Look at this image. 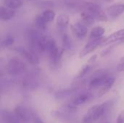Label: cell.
<instances>
[{
    "instance_id": "obj_1",
    "label": "cell",
    "mask_w": 124,
    "mask_h": 123,
    "mask_svg": "<svg viewBox=\"0 0 124 123\" xmlns=\"http://www.w3.org/2000/svg\"><path fill=\"white\" fill-rule=\"evenodd\" d=\"M108 101L102 103L101 104H97L94 107H92L86 115L84 116L82 120L84 123H92L99 120L106 112L108 107Z\"/></svg>"
},
{
    "instance_id": "obj_2",
    "label": "cell",
    "mask_w": 124,
    "mask_h": 123,
    "mask_svg": "<svg viewBox=\"0 0 124 123\" xmlns=\"http://www.w3.org/2000/svg\"><path fill=\"white\" fill-rule=\"evenodd\" d=\"M27 70L25 63L17 57L11 58L5 67V71L7 75H19L24 73Z\"/></svg>"
},
{
    "instance_id": "obj_3",
    "label": "cell",
    "mask_w": 124,
    "mask_h": 123,
    "mask_svg": "<svg viewBox=\"0 0 124 123\" xmlns=\"http://www.w3.org/2000/svg\"><path fill=\"white\" fill-rule=\"evenodd\" d=\"M46 53L48 54L50 65L53 67H56L59 65L62 54H63V49L59 48L54 41V39L49 38L47 49H46Z\"/></svg>"
},
{
    "instance_id": "obj_4",
    "label": "cell",
    "mask_w": 124,
    "mask_h": 123,
    "mask_svg": "<svg viewBox=\"0 0 124 123\" xmlns=\"http://www.w3.org/2000/svg\"><path fill=\"white\" fill-rule=\"evenodd\" d=\"M41 36L42 35H41L40 33L34 28H29L25 32V41L28 49L36 54L37 53H39V43Z\"/></svg>"
},
{
    "instance_id": "obj_5",
    "label": "cell",
    "mask_w": 124,
    "mask_h": 123,
    "mask_svg": "<svg viewBox=\"0 0 124 123\" xmlns=\"http://www.w3.org/2000/svg\"><path fill=\"white\" fill-rule=\"evenodd\" d=\"M83 9L84 10L91 14L96 20L101 22H107L108 20V15L104 12L101 7L97 3L86 2L83 6Z\"/></svg>"
},
{
    "instance_id": "obj_6",
    "label": "cell",
    "mask_w": 124,
    "mask_h": 123,
    "mask_svg": "<svg viewBox=\"0 0 124 123\" xmlns=\"http://www.w3.org/2000/svg\"><path fill=\"white\" fill-rule=\"evenodd\" d=\"M105 38H100L97 39H91L83 48L79 53V58H83L89 54L94 51L99 46H101Z\"/></svg>"
},
{
    "instance_id": "obj_7",
    "label": "cell",
    "mask_w": 124,
    "mask_h": 123,
    "mask_svg": "<svg viewBox=\"0 0 124 123\" xmlns=\"http://www.w3.org/2000/svg\"><path fill=\"white\" fill-rule=\"evenodd\" d=\"M15 50L23 57H24L29 63L32 65H38L39 63V59L36 54L33 52L28 49H25L23 47H17Z\"/></svg>"
},
{
    "instance_id": "obj_8",
    "label": "cell",
    "mask_w": 124,
    "mask_h": 123,
    "mask_svg": "<svg viewBox=\"0 0 124 123\" xmlns=\"http://www.w3.org/2000/svg\"><path fill=\"white\" fill-rule=\"evenodd\" d=\"M70 28L73 33L77 38L82 40L84 38H86L88 33V28L84 22H75L71 25Z\"/></svg>"
},
{
    "instance_id": "obj_9",
    "label": "cell",
    "mask_w": 124,
    "mask_h": 123,
    "mask_svg": "<svg viewBox=\"0 0 124 123\" xmlns=\"http://www.w3.org/2000/svg\"><path fill=\"white\" fill-rule=\"evenodd\" d=\"M106 12L113 19L118 17L124 12V2H118L109 6L106 8Z\"/></svg>"
},
{
    "instance_id": "obj_10",
    "label": "cell",
    "mask_w": 124,
    "mask_h": 123,
    "mask_svg": "<svg viewBox=\"0 0 124 123\" xmlns=\"http://www.w3.org/2000/svg\"><path fill=\"white\" fill-rule=\"evenodd\" d=\"M14 114L20 121L24 123L29 122L32 117L29 110L23 106H16L14 109Z\"/></svg>"
},
{
    "instance_id": "obj_11",
    "label": "cell",
    "mask_w": 124,
    "mask_h": 123,
    "mask_svg": "<svg viewBox=\"0 0 124 123\" xmlns=\"http://www.w3.org/2000/svg\"><path fill=\"white\" fill-rule=\"evenodd\" d=\"M122 41H124V28L117 30L113 33L110 34V36H108V37L105 38L104 41L101 46H107L115 42H119Z\"/></svg>"
},
{
    "instance_id": "obj_12",
    "label": "cell",
    "mask_w": 124,
    "mask_h": 123,
    "mask_svg": "<svg viewBox=\"0 0 124 123\" xmlns=\"http://www.w3.org/2000/svg\"><path fill=\"white\" fill-rule=\"evenodd\" d=\"M110 76L108 75H100L97 77H94L89 83V87L90 88H97L100 87H102L104 84L106 83V81L109 79Z\"/></svg>"
},
{
    "instance_id": "obj_13",
    "label": "cell",
    "mask_w": 124,
    "mask_h": 123,
    "mask_svg": "<svg viewBox=\"0 0 124 123\" xmlns=\"http://www.w3.org/2000/svg\"><path fill=\"white\" fill-rule=\"evenodd\" d=\"M92 99V95L91 93H82L75 96V98L72 100L71 104L73 107H77L89 102Z\"/></svg>"
},
{
    "instance_id": "obj_14",
    "label": "cell",
    "mask_w": 124,
    "mask_h": 123,
    "mask_svg": "<svg viewBox=\"0 0 124 123\" xmlns=\"http://www.w3.org/2000/svg\"><path fill=\"white\" fill-rule=\"evenodd\" d=\"M15 15V11L14 9L7 8L6 7H1L0 9V17L1 20L8 21L13 18Z\"/></svg>"
},
{
    "instance_id": "obj_15",
    "label": "cell",
    "mask_w": 124,
    "mask_h": 123,
    "mask_svg": "<svg viewBox=\"0 0 124 123\" xmlns=\"http://www.w3.org/2000/svg\"><path fill=\"white\" fill-rule=\"evenodd\" d=\"M57 27L60 30L66 29L69 24V17L65 14H60L58 15L56 21Z\"/></svg>"
},
{
    "instance_id": "obj_16",
    "label": "cell",
    "mask_w": 124,
    "mask_h": 123,
    "mask_svg": "<svg viewBox=\"0 0 124 123\" xmlns=\"http://www.w3.org/2000/svg\"><path fill=\"white\" fill-rule=\"evenodd\" d=\"M114 83H115V78L110 76L109 78V79L106 81V83L104 84V86L100 88V90L98 93V96L100 97V96H102L103 95H105L108 91H109L111 89V88L114 85Z\"/></svg>"
},
{
    "instance_id": "obj_17",
    "label": "cell",
    "mask_w": 124,
    "mask_h": 123,
    "mask_svg": "<svg viewBox=\"0 0 124 123\" xmlns=\"http://www.w3.org/2000/svg\"><path fill=\"white\" fill-rule=\"evenodd\" d=\"M105 32V30L104 28L101 26H96L93 28L90 32V38L91 39H97L102 38V36L104 35Z\"/></svg>"
},
{
    "instance_id": "obj_18",
    "label": "cell",
    "mask_w": 124,
    "mask_h": 123,
    "mask_svg": "<svg viewBox=\"0 0 124 123\" xmlns=\"http://www.w3.org/2000/svg\"><path fill=\"white\" fill-rule=\"evenodd\" d=\"M81 17L83 20V22L86 25H92L94 22H95V19L94 17L91 14H89V12H87L85 10H83L81 12Z\"/></svg>"
},
{
    "instance_id": "obj_19",
    "label": "cell",
    "mask_w": 124,
    "mask_h": 123,
    "mask_svg": "<svg viewBox=\"0 0 124 123\" xmlns=\"http://www.w3.org/2000/svg\"><path fill=\"white\" fill-rule=\"evenodd\" d=\"M4 7L15 9L20 7L23 4V0H4Z\"/></svg>"
},
{
    "instance_id": "obj_20",
    "label": "cell",
    "mask_w": 124,
    "mask_h": 123,
    "mask_svg": "<svg viewBox=\"0 0 124 123\" xmlns=\"http://www.w3.org/2000/svg\"><path fill=\"white\" fill-rule=\"evenodd\" d=\"M55 15H56L55 12L52 9H46L43 12V13L41 14L43 19L44 20V21L46 23H49V22H51L52 21H53L55 17Z\"/></svg>"
},
{
    "instance_id": "obj_21",
    "label": "cell",
    "mask_w": 124,
    "mask_h": 123,
    "mask_svg": "<svg viewBox=\"0 0 124 123\" xmlns=\"http://www.w3.org/2000/svg\"><path fill=\"white\" fill-rule=\"evenodd\" d=\"M47 23L44 21L41 15H38L35 19V25L36 28L41 31H44L46 28Z\"/></svg>"
},
{
    "instance_id": "obj_22",
    "label": "cell",
    "mask_w": 124,
    "mask_h": 123,
    "mask_svg": "<svg viewBox=\"0 0 124 123\" xmlns=\"http://www.w3.org/2000/svg\"><path fill=\"white\" fill-rule=\"evenodd\" d=\"M62 46L63 49L65 50H70L73 47V43L69 38V36L64 33L62 37Z\"/></svg>"
},
{
    "instance_id": "obj_23",
    "label": "cell",
    "mask_w": 124,
    "mask_h": 123,
    "mask_svg": "<svg viewBox=\"0 0 124 123\" xmlns=\"http://www.w3.org/2000/svg\"><path fill=\"white\" fill-rule=\"evenodd\" d=\"M14 42H15L14 38L11 36H8L2 40L1 43V46L2 48H7L11 46L14 43Z\"/></svg>"
},
{
    "instance_id": "obj_24",
    "label": "cell",
    "mask_w": 124,
    "mask_h": 123,
    "mask_svg": "<svg viewBox=\"0 0 124 123\" xmlns=\"http://www.w3.org/2000/svg\"><path fill=\"white\" fill-rule=\"evenodd\" d=\"M91 70V65H84L78 72L77 75H76V78H82L84 76H85Z\"/></svg>"
},
{
    "instance_id": "obj_25",
    "label": "cell",
    "mask_w": 124,
    "mask_h": 123,
    "mask_svg": "<svg viewBox=\"0 0 124 123\" xmlns=\"http://www.w3.org/2000/svg\"><path fill=\"white\" fill-rule=\"evenodd\" d=\"M117 70L118 72H124V56L120 58L119 62L117 65Z\"/></svg>"
},
{
    "instance_id": "obj_26",
    "label": "cell",
    "mask_w": 124,
    "mask_h": 123,
    "mask_svg": "<svg viewBox=\"0 0 124 123\" xmlns=\"http://www.w3.org/2000/svg\"><path fill=\"white\" fill-rule=\"evenodd\" d=\"M116 123H124V110L121 111L118 115L116 120Z\"/></svg>"
},
{
    "instance_id": "obj_27",
    "label": "cell",
    "mask_w": 124,
    "mask_h": 123,
    "mask_svg": "<svg viewBox=\"0 0 124 123\" xmlns=\"http://www.w3.org/2000/svg\"><path fill=\"white\" fill-rule=\"evenodd\" d=\"M32 117H33V123H44L43 122V120L36 115L33 114Z\"/></svg>"
},
{
    "instance_id": "obj_28",
    "label": "cell",
    "mask_w": 124,
    "mask_h": 123,
    "mask_svg": "<svg viewBox=\"0 0 124 123\" xmlns=\"http://www.w3.org/2000/svg\"><path fill=\"white\" fill-rule=\"evenodd\" d=\"M97 54H94L93 56H92V57H90V59H89L88 62H89V64H93V63L97 60Z\"/></svg>"
},
{
    "instance_id": "obj_29",
    "label": "cell",
    "mask_w": 124,
    "mask_h": 123,
    "mask_svg": "<svg viewBox=\"0 0 124 123\" xmlns=\"http://www.w3.org/2000/svg\"><path fill=\"white\" fill-rule=\"evenodd\" d=\"M108 123V122H107V123Z\"/></svg>"
}]
</instances>
